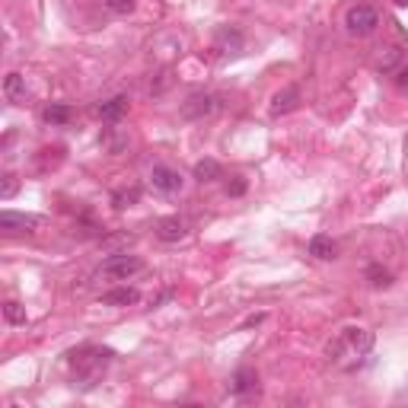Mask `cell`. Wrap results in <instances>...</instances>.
Segmentation results:
<instances>
[{"label": "cell", "mask_w": 408, "mask_h": 408, "mask_svg": "<svg viewBox=\"0 0 408 408\" xmlns=\"http://www.w3.org/2000/svg\"><path fill=\"white\" fill-rule=\"evenodd\" d=\"M157 236L163 242H179V240H185V236H189V223H185V220L182 217H163L157 223Z\"/></svg>", "instance_id": "ba28073f"}, {"label": "cell", "mask_w": 408, "mask_h": 408, "mask_svg": "<svg viewBox=\"0 0 408 408\" xmlns=\"http://www.w3.org/2000/svg\"><path fill=\"white\" fill-rule=\"evenodd\" d=\"M125 112H128V99H125V96L106 99V102H99V106H96V115L102 121H118Z\"/></svg>", "instance_id": "8fae6325"}, {"label": "cell", "mask_w": 408, "mask_h": 408, "mask_svg": "<svg viewBox=\"0 0 408 408\" xmlns=\"http://www.w3.org/2000/svg\"><path fill=\"white\" fill-rule=\"evenodd\" d=\"M70 361H74L77 373H80V383L84 386H93L102 373H106V363L112 361V351L106 348H84L80 354H70Z\"/></svg>", "instance_id": "7a4b0ae2"}, {"label": "cell", "mask_w": 408, "mask_h": 408, "mask_svg": "<svg viewBox=\"0 0 408 408\" xmlns=\"http://www.w3.org/2000/svg\"><path fill=\"white\" fill-rule=\"evenodd\" d=\"M242 191H246V182H242L240 175H236V182L230 185V195H242Z\"/></svg>", "instance_id": "603a6c76"}, {"label": "cell", "mask_w": 408, "mask_h": 408, "mask_svg": "<svg viewBox=\"0 0 408 408\" xmlns=\"http://www.w3.org/2000/svg\"><path fill=\"white\" fill-rule=\"evenodd\" d=\"M214 109H217V99H214L211 93H191V96L182 102V115H185V118H191V121L207 118Z\"/></svg>", "instance_id": "8992f818"}, {"label": "cell", "mask_w": 408, "mask_h": 408, "mask_svg": "<svg viewBox=\"0 0 408 408\" xmlns=\"http://www.w3.org/2000/svg\"><path fill=\"white\" fill-rule=\"evenodd\" d=\"M306 252H310L313 258H322V262H329V258H335V242L329 240V236H313L310 246H306Z\"/></svg>", "instance_id": "7c38bea8"}, {"label": "cell", "mask_w": 408, "mask_h": 408, "mask_svg": "<svg viewBox=\"0 0 408 408\" xmlns=\"http://www.w3.org/2000/svg\"><path fill=\"white\" fill-rule=\"evenodd\" d=\"M137 198H141V189H134V185H131V189H118L112 195V204L115 207H131V204H137Z\"/></svg>", "instance_id": "ac0fdd59"}, {"label": "cell", "mask_w": 408, "mask_h": 408, "mask_svg": "<svg viewBox=\"0 0 408 408\" xmlns=\"http://www.w3.org/2000/svg\"><path fill=\"white\" fill-rule=\"evenodd\" d=\"M16 191H19V179H16L13 173H3V175H0V198H3V201H10Z\"/></svg>", "instance_id": "d6986e66"}, {"label": "cell", "mask_w": 408, "mask_h": 408, "mask_svg": "<svg viewBox=\"0 0 408 408\" xmlns=\"http://www.w3.org/2000/svg\"><path fill=\"white\" fill-rule=\"evenodd\" d=\"M395 84H399V90H408V68H399V74H395Z\"/></svg>", "instance_id": "7402d4cb"}, {"label": "cell", "mask_w": 408, "mask_h": 408, "mask_svg": "<svg viewBox=\"0 0 408 408\" xmlns=\"http://www.w3.org/2000/svg\"><path fill=\"white\" fill-rule=\"evenodd\" d=\"M373 348V335L367 329H345L338 335L335 345H329V357L332 361H341V357H363L370 354Z\"/></svg>", "instance_id": "6da1fadb"}, {"label": "cell", "mask_w": 408, "mask_h": 408, "mask_svg": "<svg viewBox=\"0 0 408 408\" xmlns=\"http://www.w3.org/2000/svg\"><path fill=\"white\" fill-rule=\"evenodd\" d=\"M395 3H402V7H405V3H408V0H395Z\"/></svg>", "instance_id": "cb8c5ba5"}, {"label": "cell", "mask_w": 408, "mask_h": 408, "mask_svg": "<svg viewBox=\"0 0 408 408\" xmlns=\"http://www.w3.org/2000/svg\"><path fill=\"white\" fill-rule=\"evenodd\" d=\"M128 303H137V290L134 288H118L102 294V306H128Z\"/></svg>", "instance_id": "4fadbf2b"}, {"label": "cell", "mask_w": 408, "mask_h": 408, "mask_svg": "<svg viewBox=\"0 0 408 408\" xmlns=\"http://www.w3.org/2000/svg\"><path fill=\"white\" fill-rule=\"evenodd\" d=\"M195 179L198 182L220 179V163H217V159H201V163H195Z\"/></svg>", "instance_id": "9a60e30c"}, {"label": "cell", "mask_w": 408, "mask_h": 408, "mask_svg": "<svg viewBox=\"0 0 408 408\" xmlns=\"http://www.w3.org/2000/svg\"><path fill=\"white\" fill-rule=\"evenodd\" d=\"M377 26H379V13L373 7H367V3H354V7L345 13V29H348L351 36H370Z\"/></svg>", "instance_id": "277c9868"}, {"label": "cell", "mask_w": 408, "mask_h": 408, "mask_svg": "<svg viewBox=\"0 0 408 408\" xmlns=\"http://www.w3.org/2000/svg\"><path fill=\"white\" fill-rule=\"evenodd\" d=\"M102 7L112 10V13H131V10H134V0H102Z\"/></svg>", "instance_id": "ffe728a7"}, {"label": "cell", "mask_w": 408, "mask_h": 408, "mask_svg": "<svg viewBox=\"0 0 408 408\" xmlns=\"http://www.w3.org/2000/svg\"><path fill=\"white\" fill-rule=\"evenodd\" d=\"M150 185H153V191H159V195H179L182 185H185V179H182L175 169H169V166H153Z\"/></svg>", "instance_id": "5b68a950"}, {"label": "cell", "mask_w": 408, "mask_h": 408, "mask_svg": "<svg viewBox=\"0 0 408 408\" xmlns=\"http://www.w3.org/2000/svg\"><path fill=\"white\" fill-rule=\"evenodd\" d=\"M3 319H7L10 325H23L26 322V306L23 303H16V300L3 303Z\"/></svg>", "instance_id": "e0dca14e"}, {"label": "cell", "mask_w": 408, "mask_h": 408, "mask_svg": "<svg viewBox=\"0 0 408 408\" xmlns=\"http://www.w3.org/2000/svg\"><path fill=\"white\" fill-rule=\"evenodd\" d=\"M256 389H258V377H256V370H240V373H236V379H233V393H236V395L256 393Z\"/></svg>", "instance_id": "5bb4252c"}, {"label": "cell", "mask_w": 408, "mask_h": 408, "mask_svg": "<svg viewBox=\"0 0 408 408\" xmlns=\"http://www.w3.org/2000/svg\"><path fill=\"white\" fill-rule=\"evenodd\" d=\"M297 106H300V86H284L272 102V115L274 118H278V115H288V112H294Z\"/></svg>", "instance_id": "9c48e42d"}, {"label": "cell", "mask_w": 408, "mask_h": 408, "mask_svg": "<svg viewBox=\"0 0 408 408\" xmlns=\"http://www.w3.org/2000/svg\"><path fill=\"white\" fill-rule=\"evenodd\" d=\"M144 268V262H141V256H131V252H115V256H109L106 262L99 265V278H109V281H128L134 278L137 272Z\"/></svg>", "instance_id": "3957f363"}, {"label": "cell", "mask_w": 408, "mask_h": 408, "mask_svg": "<svg viewBox=\"0 0 408 408\" xmlns=\"http://www.w3.org/2000/svg\"><path fill=\"white\" fill-rule=\"evenodd\" d=\"M36 227H38L36 214L0 211V230H3V233H36Z\"/></svg>", "instance_id": "52a82bcc"}, {"label": "cell", "mask_w": 408, "mask_h": 408, "mask_svg": "<svg viewBox=\"0 0 408 408\" xmlns=\"http://www.w3.org/2000/svg\"><path fill=\"white\" fill-rule=\"evenodd\" d=\"M42 118H45L48 125H68V121H70V109L61 106V102H52V106H45Z\"/></svg>", "instance_id": "2e32d148"}, {"label": "cell", "mask_w": 408, "mask_h": 408, "mask_svg": "<svg viewBox=\"0 0 408 408\" xmlns=\"http://www.w3.org/2000/svg\"><path fill=\"white\" fill-rule=\"evenodd\" d=\"M3 96L13 102V106H23L26 102V77L23 74H7V80H3Z\"/></svg>", "instance_id": "30bf717a"}, {"label": "cell", "mask_w": 408, "mask_h": 408, "mask_svg": "<svg viewBox=\"0 0 408 408\" xmlns=\"http://www.w3.org/2000/svg\"><path fill=\"white\" fill-rule=\"evenodd\" d=\"M367 274H370V278H373V284H377V288H386V284L393 281V278H389V272H379L377 265H373V268H370V272H367Z\"/></svg>", "instance_id": "44dd1931"}]
</instances>
